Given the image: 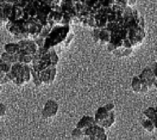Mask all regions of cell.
I'll list each match as a JSON object with an SVG mask.
<instances>
[{
	"label": "cell",
	"mask_w": 157,
	"mask_h": 140,
	"mask_svg": "<svg viewBox=\"0 0 157 140\" xmlns=\"http://www.w3.org/2000/svg\"><path fill=\"white\" fill-rule=\"evenodd\" d=\"M94 119L97 125L106 130L110 128L115 121V105L108 103L99 107L96 111Z\"/></svg>",
	"instance_id": "obj_1"
},
{
	"label": "cell",
	"mask_w": 157,
	"mask_h": 140,
	"mask_svg": "<svg viewBox=\"0 0 157 140\" xmlns=\"http://www.w3.org/2000/svg\"><path fill=\"white\" fill-rule=\"evenodd\" d=\"M69 31V27L68 25L54 26L45 39L43 48L47 50L53 48L55 46H56L65 39Z\"/></svg>",
	"instance_id": "obj_2"
},
{
	"label": "cell",
	"mask_w": 157,
	"mask_h": 140,
	"mask_svg": "<svg viewBox=\"0 0 157 140\" xmlns=\"http://www.w3.org/2000/svg\"><path fill=\"white\" fill-rule=\"evenodd\" d=\"M7 30L16 38L20 40L27 39L29 37L25 28V21L23 19L8 21L6 24Z\"/></svg>",
	"instance_id": "obj_3"
},
{
	"label": "cell",
	"mask_w": 157,
	"mask_h": 140,
	"mask_svg": "<svg viewBox=\"0 0 157 140\" xmlns=\"http://www.w3.org/2000/svg\"><path fill=\"white\" fill-rule=\"evenodd\" d=\"M83 140H108L105 130L96 124L83 131Z\"/></svg>",
	"instance_id": "obj_4"
},
{
	"label": "cell",
	"mask_w": 157,
	"mask_h": 140,
	"mask_svg": "<svg viewBox=\"0 0 157 140\" xmlns=\"http://www.w3.org/2000/svg\"><path fill=\"white\" fill-rule=\"evenodd\" d=\"M23 64L20 63L13 64L12 65L10 71L7 73L10 81L13 82L14 84L18 86L25 84L23 78Z\"/></svg>",
	"instance_id": "obj_5"
},
{
	"label": "cell",
	"mask_w": 157,
	"mask_h": 140,
	"mask_svg": "<svg viewBox=\"0 0 157 140\" xmlns=\"http://www.w3.org/2000/svg\"><path fill=\"white\" fill-rule=\"evenodd\" d=\"M15 2V1H0V20L2 23L10 20Z\"/></svg>",
	"instance_id": "obj_6"
},
{
	"label": "cell",
	"mask_w": 157,
	"mask_h": 140,
	"mask_svg": "<svg viewBox=\"0 0 157 140\" xmlns=\"http://www.w3.org/2000/svg\"><path fill=\"white\" fill-rule=\"evenodd\" d=\"M20 46V52L25 55L34 56L36 53L38 47L34 40L23 39L18 42Z\"/></svg>",
	"instance_id": "obj_7"
},
{
	"label": "cell",
	"mask_w": 157,
	"mask_h": 140,
	"mask_svg": "<svg viewBox=\"0 0 157 140\" xmlns=\"http://www.w3.org/2000/svg\"><path fill=\"white\" fill-rule=\"evenodd\" d=\"M43 25L36 18L28 21H25V28L29 36H32L34 39L39 36Z\"/></svg>",
	"instance_id": "obj_8"
},
{
	"label": "cell",
	"mask_w": 157,
	"mask_h": 140,
	"mask_svg": "<svg viewBox=\"0 0 157 140\" xmlns=\"http://www.w3.org/2000/svg\"><path fill=\"white\" fill-rule=\"evenodd\" d=\"M51 11V7L45 1H39L36 19L44 26L47 23V19Z\"/></svg>",
	"instance_id": "obj_9"
},
{
	"label": "cell",
	"mask_w": 157,
	"mask_h": 140,
	"mask_svg": "<svg viewBox=\"0 0 157 140\" xmlns=\"http://www.w3.org/2000/svg\"><path fill=\"white\" fill-rule=\"evenodd\" d=\"M39 6V1H28L24 7V15L23 19L28 21L37 17V9Z\"/></svg>",
	"instance_id": "obj_10"
},
{
	"label": "cell",
	"mask_w": 157,
	"mask_h": 140,
	"mask_svg": "<svg viewBox=\"0 0 157 140\" xmlns=\"http://www.w3.org/2000/svg\"><path fill=\"white\" fill-rule=\"evenodd\" d=\"M138 76L142 82L147 87H148L150 89L155 86V82L156 81V77L154 74L153 69L147 67L142 71Z\"/></svg>",
	"instance_id": "obj_11"
},
{
	"label": "cell",
	"mask_w": 157,
	"mask_h": 140,
	"mask_svg": "<svg viewBox=\"0 0 157 140\" xmlns=\"http://www.w3.org/2000/svg\"><path fill=\"white\" fill-rule=\"evenodd\" d=\"M58 109L59 105L55 101L52 99L48 100L42 110V115L45 118H52L56 115Z\"/></svg>",
	"instance_id": "obj_12"
},
{
	"label": "cell",
	"mask_w": 157,
	"mask_h": 140,
	"mask_svg": "<svg viewBox=\"0 0 157 140\" xmlns=\"http://www.w3.org/2000/svg\"><path fill=\"white\" fill-rule=\"evenodd\" d=\"M56 75V68L49 67L40 72L42 84H49L53 82Z\"/></svg>",
	"instance_id": "obj_13"
},
{
	"label": "cell",
	"mask_w": 157,
	"mask_h": 140,
	"mask_svg": "<svg viewBox=\"0 0 157 140\" xmlns=\"http://www.w3.org/2000/svg\"><path fill=\"white\" fill-rule=\"evenodd\" d=\"M131 88L133 91L136 93L144 94L147 93L150 89L145 85L138 76H134L131 81Z\"/></svg>",
	"instance_id": "obj_14"
},
{
	"label": "cell",
	"mask_w": 157,
	"mask_h": 140,
	"mask_svg": "<svg viewBox=\"0 0 157 140\" xmlns=\"http://www.w3.org/2000/svg\"><path fill=\"white\" fill-rule=\"evenodd\" d=\"M96 125L93 117L89 115L83 116L76 124V128L80 129L83 132L90 127Z\"/></svg>",
	"instance_id": "obj_15"
},
{
	"label": "cell",
	"mask_w": 157,
	"mask_h": 140,
	"mask_svg": "<svg viewBox=\"0 0 157 140\" xmlns=\"http://www.w3.org/2000/svg\"><path fill=\"white\" fill-rule=\"evenodd\" d=\"M144 114L146 118L150 120L153 122L155 129L157 130V106L148 107L144 110Z\"/></svg>",
	"instance_id": "obj_16"
},
{
	"label": "cell",
	"mask_w": 157,
	"mask_h": 140,
	"mask_svg": "<svg viewBox=\"0 0 157 140\" xmlns=\"http://www.w3.org/2000/svg\"><path fill=\"white\" fill-rule=\"evenodd\" d=\"M4 51L10 55H16L20 51V46L18 43H9L5 44Z\"/></svg>",
	"instance_id": "obj_17"
},
{
	"label": "cell",
	"mask_w": 157,
	"mask_h": 140,
	"mask_svg": "<svg viewBox=\"0 0 157 140\" xmlns=\"http://www.w3.org/2000/svg\"><path fill=\"white\" fill-rule=\"evenodd\" d=\"M17 62L20 63L22 64H26L29 65L32 62L33 56H29V55H25L24 54L21 53L20 51L19 52L15 55Z\"/></svg>",
	"instance_id": "obj_18"
},
{
	"label": "cell",
	"mask_w": 157,
	"mask_h": 140,
	"mask_svg": "<svg viewBox=\"0 0 157 140\" xmlns=\"http://www.w3.org/2000/svg\"><path fill=\"white\" fill-rule=\"evenodd\" d=\"M0 59L2 60L4 62L8 63L12 65L13 64L18 63L15 55H10L5 52L1 54Z\"/></svg>",
	"instance_id": "obj_19"
},
{
	"label": "cell",
	"mask_w": 157,
	"mask_h": 140,
	"mask_svg": "<svg viewBox=\"0 0 157 140\" xmlns=\"http://www.w3.org/2000/svg\"><path fill=\"white\" fill-rule=\"evenodd\" d=\"M141 125H142L143 128L145 131H148L149 133L153 132L154 130H156L154 124L149 119H147V118L143 119L142 122H141Z\"/></svg>",
	"instance_id": "obj_20"
},
{
	"label": "cell",
	"mask_w": 157,
	"mask_h": 140,
	"mask_svg": "<svg viewBox=\"0 0 157 140\" xmlns=\"http://www.w3.org/2000/svg\"><path fill=\"white\" fill-rule=\"evenodd\" d=\"M31 75L33 77V83L36 86H40V85L42 84L40 72L34 70L32 67H31Z\"/></svg>",
	"instance_id": "obj_21"
},
{
	"label": "cell",
	"mask_w": 157,
	"mask_h": 140,
	"mask_svg": "<svg viewBox=\"0 0 157 140\" xmlns=\"http://www.w3.org/2000/svg\"><path fill=\"white\" fill-rule=\"evenodd\" d=\"M31 67L29 65L23 64V78L25 83H28L31 77Z\"/></svg>",
	"instance_id": "obj_22"
},
{
	"label": "cell",
	"mask_w": 157,
	"mask_h": 140,
	"mask_svg": "<svg viewBox=\"0 0 157 140\" xmlns=\"http://www.w3.org/2000/svg\"><path fill=\"white\" fill-rule=\"evenodd\" d=\"M71 137L74 140H80L83 138V132L75 127L71 132Z\"/></svg>",
	"instance_id": "obj_23"
},
{
	"label": "cell",
	"mask_w": 157,
	"mask_h": 140,
	"mask_svg": "<svg viewBox=\"0 0 157 140\" xmlns=\"http://www.w3.org/2000/svg\"><path fill=\"white\" fill-rule=\"evenodd\" d=\"M12 65L4 62L0 59V72L4 73H8L11 70Z\"/></svg>",
	"instance_id": "obj_24"
},
{
	"label": "cell",
	"mask_w": 157,
	"mask_h": 140,
	"mask_svg": "<svg viewBox=\"0 0 157 140\" xmlns=\"http://www.w3.org/2000/svg\"><path fill=\"white\" fill-rule=\"evenodd\" d=\"M50 55L52 65L53 67H56V66L58 62L59 58H58V56L55 50L53 48H52L50 49Z\"/></svg>",
	"instance_id": "obj_25"
},
{
	"label": "cell",
	"mask_w": 157,
	"mask_h": 140,
	"mask_svg": "<svg viewBox=\"0 0 157 140\" xmlns=\"http://www.w3.org/2000/svg\"><path fill=\"white\" fill-rule=\"evenodd\" d=\"M10 80L7 75V74L0 72V85L4 84L8 82H9Z\"/></svg>",
	"instance_id": "obj_26"
},
{
	"label": "cell",
	"mask_w": 157,
	"mask_h": 140,
	"mask_svg": "<svg viewBox=\"0 0 157 140\" xmlns=\"http://www.w3.org/2000/svg\"><path fill=\"white\" fill-rule=\"evenodd\" d=\"M153 72H154V74L155 75L156 77V79H157V62L155 63V68L153 70Z\"/></svg>",
	"instance_id": "obj_27"
},
{
	"label": "cell",
	"mask_w": 157,
	"mask_h": 140,
	"mask_svg": "<svg viewBox=\"0 0 157 140\" xmlns=\"http://www.w3.org/2000/svg\"><path fill=\"white\" fill-rule=\"evenodd\" d=\"M156 89H157V79H156V81L155 82V86H154Z\"/></svg>",
	"instance_id": "obj_28"
},
{
	"label": "cell",
	"mask_w": 157,
	"mask_h": 140,
	"mask_svg": "<svg viewBox=\"0 0 157 140\" xmlns=\"http://www.w3.org/2000/svg\"><path fill=\"white\" fill-rule=\"evenodd\" d=\"M2 23L1 22V20H0V27H1V25H2Z\"/></svg>",
	"instance_id": "obj_29"
},
{
	"label": "cell",
	"mask_w": 157,
	"mask_h": 140,
	"mask_svg": "<svg viewBox=\"0 0 157 140\" xmlns=\"http://www.w3.org/2000/svg\"><path fill=\"white\" fill-rule=\"evenodd\" d=\"M1 86L0 85V91H1Z\"/></svg>",
	"instance_id": "obj_30"
},
{
	"label": "cell",
	"mask_w": 157,
	"mask_h": 140,
	"mask_svg": "<svg viewBox=\"0 0 157 140\" xmlns=\"http://www.w3.org/2000/svg\"><path fill=\"white\" fill-rule=\"evenodd\" d=\"M156 62H157V56H156Z\"/></svg>",
	"instance_id": "obj_31"
}]
</instances>
